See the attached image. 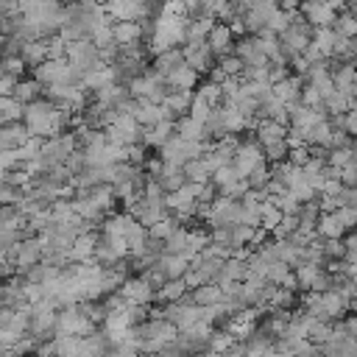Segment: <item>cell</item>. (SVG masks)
<instances>
[{
    "mask_svg": "<svg viewBox=\"0 0 357 357\" xmlns=\"http://www.w3.org/2000/svg\"><path fill=\"white\" fill-rule=\"evenodd\" d=\"M67 123H70V112H61L47 98H39V100L28 103L25 106V114H22V126L36 139H45V137L53 139V137H59Z\"/></svg>",
    "mask_w": 357,
    "mask_h": 357,
    "instance_id": "1",
    "label": "cell"
},
{
    "mask_svg": "<svg viewBox=\"0 0 357 357\" xmlns=\"http://www.w3.org/2000/svg\"><path fill=\"white\" fill-rule=\"evenodd\" d=\"M56 335H70V337H89L95 335V321L78 310V307H64L61 312H56Z\"/></svg>",
    "mask_w": 357,
    "mask_h": 357,
    "instance_id": "2",
    "label": "cell"
},
{
    "mask_svg": "<svg viewBox=\"0 0 357 357\" xmlns=\"http://www.w3.org/2000/svg\"><path fill=\"white\" fill-rule=\"evenodd\" d=\"M33 81L42 86H59V84H75L78 75L73 73L67 59H45L39 67H33Z\"/></svg>",
    "mask_w": 357,
    "mask_h": 357,
    "instance_id": "3",
    "label": "cell"
},
{
    "mask_svg": "<svg viewBox=\"0 0 357 357\" xmlns=\"http://www.w3.org/2000/svg\"><path fill=\"white\" fill-rule=\"evenodd\" d=\"M67 61H70L73 73L78 75V81H81V75H84V73H89V70H95V67H100V64H103V61H100L98 47H95L89 39L70 42V45H67Z\"/></svg>",
    "mask_w": 357,
    "mask_h": 357,
    "instance_id": "4",
    "label": "cell"
},
{
    "mask_svg": "<svg viewBox=\"0 0 357 357\" xmlns=\"http://www.w3.org/2000/svg\"><path fill=\"white\" fill-rule=\"evenodd\" d=\"M75 134H59V137H53V139H47L45 145H42V153H39V159H42V165L50 170V167H59V165H64L73 153H75Z\"/></svg>",
    "mask_w": 357,
    "mask_h": 357,
    "instance_id": "5",
    "label": "cell"
},
{
    "mask_svg": "<svg viewBox=\"0 0 357 357\" xmlns=\"http://www.w3.org/2000/svg\"><path fill=\"white\" fill-rule=\"evenodd\" d=\"M201 315H204V310H201L198 304H192V298H181V301H176V304H167L165 312H162V318H165L170 326H176V332L190 329L192 324L201 321Z\"/></svg>",
    "mask_w": 357,
    "mask_h": 357,
    "instance_id": "6",
    "label": "cell"
},
{
    "mask_svg": "<svg viewBox=\"0 0 357 357\" xmlns=\"http://www.w3.org/2000/svg\"><path fill=\"white\" fill-rule=\"evenodd\" d=\"M259 165H265V156H262V148L257 145V139L240 142L237 151H234V159H231V167L237 170V176L248 178Z\"/></svg>",
    "mask_w": 357,
    "mask_h": 357,
    "instance_id": "7",
    "label": "cell"
},
{
    "mask_svg": "<svg viewBox=\"0 0 357 357\" xmlns=\"http://www.w3.org/2000/svg\"><path fill=\"white\" fill-rule=\"evenodd\" d=\"M340 8V3H304L298 6V17L315 31V28H332L335 25V11Z\"/></svg>",
    "mask_w": 357,
    "mask_h": 357,
    "instance_id": "8",
    "label": "cell"
},
{
    "mask_svg": "<svg viewBox=\"0 0 357 357\" xmlns=\"http://www.w3.org/2000/svg\"><path fill=\"white\" fill-rule=\"evenodd\" d=\"M47 100L53 106H59L61 112H70V109H81L84 106V89L78 84H59V86H47Z\"/></svg>",
    "mask_w": 357,
    "mask_h": 357,
    "instance_id": "9",
    "label": "cell"
},
{
    "mask_svg": "<svg viewBox=\"0 0 357 357\" xmlns=\"http://www.w3.org/2000/svg\"><path fill=\"white\" fill-rule=\"evenodd\" d=\"M11 257H14V265L25 273V271H31L33 265H39L45 259V248H42L39 237H25V240H20V245L14 248Z\"/></svg>",
    "mask_w": 357,
    "mask_h": 357,
    "instance_id": "10",
    "label": "cell"
},
{
    "mask_svg": "<svg viewBox=\"0 0 357 357\" xmlns=\"http://www.w3.org/2000/svg\"><path fill=\"white\" fill-rule=\"evenodd\" d=\"M120 296H123L128 304L148 307V304L156 298V290H153L142 276H134V279H126V282L120 284Z\"/></svg>",
    "mask_w": 357,
    "mask_h": 357,
    "instance_id": "11",
    "label": "cell"
},
{
    "mask_svg": "<svg viewBox=\"0 0 357 357\" xmlns=\"http://www.w3.org/2000/svg\"><path fill=\"white\" fill-rule=\"evenodd\" d=\"M234 33H231V28L226 25V22H215L212 25V31H209V36H206V47H209V53L212 56H218V59H223V56H229L231 53V47H234Z\"/></svg>",
    "mask_w": 357,
    "mask_h": 357,
    "instance_id": "12",
    "label": "cell"
},
{
    "mask_svg": "<svg viewBox=\"0 0 357 357\" xmlns=\"http://www.w3.org/2000/svg\"><path fill=\"white\" fill-rule=\"evenodd\" d=\"M301 89H304V78H298V75H287L284 81H279V84H273V86H271V92H273V100L284 103L287 109L298 103V98H301Z\"/></svg>",
    "mask_w": 357,
    "mask_h": 357,
    "instance_id": "13",
    "label": "cell"
},
{
    "mask_svg": "<svg viewBox=\"0 0 357 357\" xmlns=\"http://www.w3.org/2000/svg\"><path fill=\"white\" fill-rule=\"evenodd\" d=\"M109 84H117V73H114V67H112V64H100V67H95V70L84 73V75H81V81H78V86H81V89H92V92L103 89V86H109Z\"/></svg>",
    "mask_w": 357,
    "mask_h": 357,
    "instance_id": "14",
    "label": "cell"
},
{
    "mask_svg": "<svg viewBox=\"0 0 357 357\" xmlns=\"http://www.w3.org/2000/svg\"><path fill=\"white\" fill-rule=\"evenodd\" d=\"M173 137H176V123L173 120H162V123H156L151 128H142V142L148 148H159L162 151Z\"/></svg>",
    "mask_w": 357,
    "mask_h": 357,
    "instance_id": "15",
    "label": "cell"
},
{
    "mask_svg": "<svg viewBox=\"0 0 357 357\" xmlns=\"http://www.w3.org/2000/svg\"><path fill=\"white\" fill-rule=\"evenodd\" d=\"M181 56H184V64H187L192 73H206V70L212 67V53H209L206 42H201V45H187V47L181 50Z\"/></svg>",
    "mask_w": 357,
    "mask_h": 357,
    "instance_id": "16",
    "label": "cell"
},
{
    "mask_svg": "<svg viewBox=\"0 0 357 357\" xmlns=\"http://www.w3.org/2000/svg\"><path fill=\"white\" fill-rule=\"evenodd\" d=\"M156 271H159L167 282H173V279H184V273L190 271V262H187L184 257H176V254H162V257L156 259Z\"/></svg>",
    "mask_w": 357,
    "mask_h": 357,
    "instance_id": "17",
    "label": "cell"
},
{
    "mask_svg": "<svg viewBox=\"0 0 357 357\" xmlns=\"http://www.w3.org/2000/svg\"><path fill=\"white\" fill-rule=\"evenodd\" d=\"M112 33H114L117 47H134L142 39V22H114Z\"/></svg>",
    "mask_w": 357,
    "mask_h": 357,
    "instance_id": "18",
    "label": "cell"
},
{
    "mask_svg": "<svg viewBox=\"0 0 357 357\" xmlns=\"http://www.w3.org/2000/svg\"><path fill=\"white\" fill-rule=\"evenodd\" d=\"M176 137L184 139V142H206V139H209L204 123H198V120H192V117H187V114L176 120Z\"/></svg>",
    "mask_w": 357,
    "mask_h": 357,
    "instance_id": "19",
    "label": "cell"
},
{
    "mask_svg": "<svg viewBox=\"0 0 357 357\" xmlns=\"http://www.w3.org/2000/svg\"><path fill=\"white\" fill-rule=\"evenodd\" d=\"M307 84L326 100L332 92H335V84H332V73H329V67L326 64H318V67H310V73H307Z\"/></svg>",
    "mask_w": 357,
    "mask_h": 357,
    "instance_id": "20",
    "label": "cell"
},
{
    "mask_svg": "<svg viewBox=\"0 0 357 357\" xmlns=\"http://www.w3.org/2000/svg\"><path fill=\"white\" fill-rule=\"evenodd\" d=\"M159 187H162V192H176V190H181L184 184H187V178H184V170L181 167H173V165H162V170H159V176L153 178Z\"/></svg>",
    "mask_w": 357,
    "mask_h": 357,
    "instance_id": "21",
    "label": "cell"
},
{
    "mask_svg": "<svg viewBox=\"0 0 357 357\" xmlns=\"http://www.w3.org/2000/svg\"><path fill=\"white\" fill-rule=\"evenodd\" d=\"M195 84H198V73H192L187 64H181L176 73L165 78V86H170V92H190Z\"/></svg>",
    "mask_w": 357,
    "mask_h": 357,
    "instance_id": "22",
    "label": "cell"
},
{
    "mask_svg": "<svg viewBox=\"0 0 357 357\" xmlns=\"http://www.w3.org/2000/svg\"><path fill=\"white\" fill-rule=\"evenodd\" d=\"M95 243H98V237L92 231L89 234H78L75 243H73V248H70V254H67V259H73L78 265L89 262V257H95Z\"/></svg>",
    "mask_w": 357,
    "mask_h": 357,
    "instance_id": "23",
    "label": "cell"
},
{
    "mask_svg": "<svg viewBox=\"0 0 357 357\" xmlns=\"http://www.w3.org/2000/svg\"><path fill=\"white\" fill-rule=\"evenodd\" d=\"M192 304H198L201 310H206V307H218V304H223V290L215 284V282H209V284H201L198 290H192Z\"/></svg>",
    "mask_w": 357,
    "mask_h": 357,
    "instance_id": "24",
    "label": "cell"
},
{
    "mask_svg": "<svg viewBox=\"0 0 357 357\" xmlns=\"http://www.w3.org/2000/svg\"><path fill=\"white\" fill-rule=\"evenodd\" d=\"M181 170H184L187 184H209V181H212V167H209V162H206L204 156H201V159L187 162Z\"/></svg>",
    "mask_w": 357,
    "mask_h": 357,
    "instance_id": "25",
    "label": "cell"
},
{
    "mask_svg": "<svg viewBox=\"0 0 357 357\" xmlns=\"http://www.w3.org/2000/svg\"><path fill=\"white\" fill-rule=\"evenodd\" d=\"M20 59L31 67H39L47 59V39H36V42H22L20 45Z\"/></svg>",
    "mask_w": 357,
    "mask_h": 357,
    "instance_id": "26",
    "label": "cell"
},
{
    "mask_svg": "<svg viewBox=\"0 0 357 357\" xmlns=\"http://www.w3.org/2000/svg\"><path fill=\"white\" fill-rule=\"evenodd\" d=\"M181 64H184V56H181V50H178V47H173V50H167V53L156 56V61H153V73H156L159 78H167V75H170V73H176Z\"/></svg>",
    "mask_w": 357,
    "mask_h": 357,
    "instance_id": "27",
    "label": "cell"
},
{
    "mask_svg": "<svg viewBox=\"0 0 357 357\" xmlns=\"http://www.w3.org/2000/svg\"><path fill=\"white\" fill-rule=\"evenodd\" d=\"M215 22H218V20H212V17L187 20V45H201V42H206V36H209V31H212Z\"/></svg>",
    "mask_w": 357,
    "mask_h": 357,
    "instance_id": "28",
    "label": "cell"
},
{
    "mask_svg": "<svg viewBox=\"0 0 357 357\" xmlns=\"http://www.w3.org/2000/svg\"><path fill=\"white\" fill-rule=\"evenodd\" d=\"M190 103H192V92H167L165 100H162V109H165L167 117L173 120L176 114L190 112Z\"/></svg>",
    "mask_w": 357,
    "mask_h": 357,
    "instance_id": "29",
    "label": "cell"
},
{
    "mask_svg": "<svg viewBox=\"0 0 357 357\" xmlns=\"http://www.w3.org/2000/svg\"><path fill=\"white\" fill-rule=\"evenodd\" d=\"M284 134H287V128L279 126V123H271V120H259V123H257V145H259V148L268 145V142L284 139Z\"/></svg>",
    "mask_w": 357,
    "mask_h": 357,
    "instance_id": "30",
    "label": "cell"
},
{
    "mask_svg": "<svg viewBox=\"0 0 357 357\" xmlns=\"http://www.w3.org/2000/svg\"><path fill=\"white\" fill-rule=\"evenodd\" d=\"M332 134H335V128H332V123L324 117L321 123H315L312 126V131L307 134V145L312 148V145H318V148H332Z\"/></svg>",
    "mask_w": 357,
    "mask_h": 357,
    "instance_id": "31",
    "label": "cell"
},
{
    "mask_svg": "<svg viewBox=\"0 0 357 357\" xmlns=\"http://www.w3.org/2000/svg\"><path fill=\"white\" fill-rule=\"evenodd\" d=\"M315 231L324 237V240H340L343 237V223L337 220V215L332 212V215H321L318 218V223H315Z\"/></svg>",
    "mask_w": 357,
    "mask_h": 357,
    "instance_id": "32",
    "label": "cell"
},
{
    "mask_svg": "<svg viewBox=\"0 0 357 357\" xmlns=\"http://www.w3.org/2000/svg\"><path fill=\"white\" fill-rule=\"evenodd\" d=\"M39 89H42V84L39 81H17V86H14V100H20L22 106H28V103H33V100H39Z\"/></svg>",
    "mask_w": 357,
    "mask_h": 357,
    "instance_id": "33",
    "label": "cell"
},
{
    "mask_svg": "<svg viewBox=\"0 0 357 357\" xmlns=\"http://www.w3.org/2000/svg\"><path fill=\"white\" fill-rule=\"evenodd\" d=\"M184 290H187L184 279H173V282H165V284L156 290V298L165 301V304H176V301L184 298Z\"/></svg>",
    "mask_w": 357,
    "mask_h": 357,
    "instance_id": "34",
    "label": "cell"
},
{
    "mask_svg": "<svg viewBox=\"0 0 357 357\" xmlns=\"http://www.w3.org/2000/svg\"><path fill=\"white\" fill-rule=\"evenodd\" d=\"M332 31L337 33V36H343V39H354L357 36V14H351V11H343L340 17H335V25H332Z\"/></svg>",
    "mask_w": 357,
    "mask_h": 357,
    "instance_id": "35",
    "label": "cell"
},
{
    "mask_svg": "<svg viewBox=\"0 0 357 357\" xmlns=\"http://www.w3.org/2000/svg\"><path fill=\"white\" fill-rule=\"evenodd\" d=\"M335 39H337V33L332 31V28H315L312 31V45L321 50V56H332V47H335Z\"/></svg>",
    "mask_w": 357,
    "mask_h": 357,
    "instance_id": "36",
    "label": "cell"
},
{
    "mask_svg": "<svg viewBox=\"0 0 357 357\" xmlns=\"http://www.w3.org/2000/svg\"><path fill=\"white\" fill-rule=\"evenodd\" d=\"M318 273H321V268H318V265H310V262H301V265L296 268V273H293V279H296V284H298L301 290H307V293H310V287H312V282L318 279Z\"/></svg>",
    "mask_w": 357,
    "mask_h": 357,
    "instance_id": "37",
    "label": "cell"
},
{
    "mask_svg": "<svg viewBox=\"0 0 357 357\" xmlns=\"http://www.w3.org/2000/svg\"><path fill=\"white\" fill-rule=\"evenodd\" d=\"M198 100H204L209 109H215V106H220V100H223V95H220V86L215 84V81H206V84H201V89L198 92H192Z\"/></svg>",
    "mask_w": 357,
    "mask_h": 357,
    "instance_id": "38",
    "label": "cell"
},
{
    "mask_svg": "<svg viewBox=\"0 0 357 357\" xmlns=\"http://www.w3.org/2000/svg\"><path fill=\"white\" fill-rule=\"evenodd\" d=\"M287 153H290L287 139H279V142H268V145H262V156H265L268 162H273V165H282Z\"/></svg>",
    "mask_w": 357,
    "mask_h": 357,
    "instance_id": "39",
    "label": "cell"
},
{
    "mask_svg": "<svg viewBox=\"0 0 357 357\" xmlns=\"http://www.w3.org/2000/svg\"><path fill=\"white\" fill-rule=\"evenodd\" d=\"M324 109L326 112H332V117H337V114H346L349 112V95L346 92H332L326 100H324Z\"/></svg>",
    "mask_w": 357,
    "mask_h": 357,
    "instance_id": "40",
    "label": "cell"
},
{
    "mask_svg": "<svg viewBox=\"0 0 357 357\" xmlns=\"http://www.w3.org/2000/svg\"><path fill=\"white\" fill-rule=\"evenodd\" d=\"M126 223H128V215H112V218H106L103 237H123L126 240Z\"/></svg>",
    "mask_w": 357,
    "mask_h": 357,
    "instance_id": "41",
    "label": "cell"
},
{
    "mask_svg": "<svg viewBox=\"0 0 357 357\" xmlns=\"http://www.w3.org/2000/svg\"><path fill=\"white\" fill-rule=\"evenodd\" d=\"M25 215L20 212L17 204H8V206H0V229H20V220Z\"/></svg>",
    "mask_w": 357,
    "mask_h": 357,
    "instance_id": "42",
    "label": "cell"
},
{
    "mask_svg": "<svg viewBox=\"0 0 357 357\" xmlns=\"http://www.w3.org/2000/svg\"><path fill=\"white\" fill-rule=\"evenodd\" d=\"M218 73L223 75V78H240V73H243V61L237 59V56H223L220 61H218Z\"/></svg>",
    "mask_w": 357,
    "mask_h": 357,
    "instance_id": "43",
    "label": "cell"
},
{
    "mask_svg": "<svg viewBox=\"0 0 357 357\" xmlns=\"http://www.w3.org/2000/svg\"><path fill=\"white\" fill-rule=\"evenodd\" d=\"M335 131H343L349 137H357V114L354 112H346V114H337L335 120H329Z\"/></svg>",
    "mask_w": 357,
    "mask_h": 357,
    "instance_id": "44",
    "label": "cell"
},
{
    "mask_svg": "<svg viewBox=\"0 0 357 357\" xmlns=\"http://www.w3.org/2000/svg\"><path fill=\"white\" fill-rule=\"evenodd\" d=\"M351 162H354L351 148H337V151H329V156H326V165L335 167V170H343V167H349Z\"/></svg>",
    "mask_w": 357,
    "mask_h": 357,
    "instance_id": "45",
    "label": "cell"
},
{
    "mask_svg": "<svg viewBox=\"0 0 357 357\" xmlns=\"http://www.w3.org/2000/svg\"><path fill=\"white\" fill-rule=\"evenodd\" d=\"M176 229H178V226H176V220H173V218H162L159 223H153V226L148 229V237H153V240H162V243H165Z\"/></svg>",
    "mask_w": 357,
    "mask_h": 357,
    "instance_id": "46",
    "label": "cell"
},
{
    "mask_svg": "<svg viewBox=\"0 0 357 357\" xmlns=\"http://www.w3.org/2000/svg\"><path fill=\"white\" fill-rule=\"evenodd\" d=\"M0 70H3L6 75H11V78H20L22 70H25V61H22L20 56H8V59L0 61Z\"/></svg>",
    "mask_w": 357,
    "mask_h": 357,
    "instance_id": "47",
    "label": "cell"
},
{
    "mask_svg": "<svg viewBox=\"0 0 357 357\" xmlns=\"http://www.w3.org/2000/svg\"><path fill=\"white\" fill-rule=\"evenodd\" d=\"M209 114H212V109H209L204 100H198V98L192 95V103H190L187 117H192V120H198V123H206V120H209Z\"/></svg>",
    "mask_w": 357,
    "mask_h": 357,
    "instance_id": "48",
    "label": "cell"
},
{
    "mask_svg": "<svg viewBox=\"0 0 357 357\" xmlns=\"http://www.w3.org/2000/svg\"><path fill=\"white\" fill-rule=\"evenodd\" d=\"M321 251H324V259H343V257H346L343 240H324Z\"/></svg>",
    "mask_w": 357,
    "mask_h": 357,
    "instance_id": "49",
    "label": "cell"
},
{
    "mask_svg": "<svg viewBox=\"0 0 357 357\" xmlns=\"http://www.w3.org/2000/svg\"><path fill=\"white\" fill-rule=\"evenodd\" d=\"M335 215H337V220L343 223V229H351V226H357V209H354V206H340Z\"/></svg>",
    "mask_w": 357,
    "mask_h": 357,
    "instance_id": "50",
    "label": "cell"
},
{
    "mask_svg": "<svg viewBox=\"0 0 357 357\" xmlns=\"http://www.w3.org/2000/svg\"><path fill=\"white\" fill-rule=\"evenodd\" d=\"M340 184L343 187H357V162H351L349 167L340 170Z\"/></svg>",
    "mask_w": 357,
    "mask_h": 357,
    "instance_id": "51",
    "label": "cell"
},
{
    "mask_svg": "<svg viewBox=\"0 0 357 357\" xmlns=\"http://www.w3.org/2000/svg\"><path fill=\"white\" fill-rule=\"evenodd\" d=\"M337 148H351V137L343 134V131H335V134H332V148H329V151H337Z\"/></svg>",
    "mask_w": 357,
    "mask_h": 357,
    "instance_id": "52",
    "label": "cell"
},
{
    "mask_svg": "<svg viewBox=\"0 0 357 357\" xmlns=\"http://www.w3.org/2000/svg\"><path fill=\"white\" fill-rule=\"evenodd\" d=\"M351 56H357V36L351 39Z\"/></svg>",
    "mask_w": 357,
    "mask_h": 357,
    "instance_id": "53",
    "label": "cell"
},
{
    "mask_svg": "<svg viewBox=\"0 0 357 357\" xmlns=\"http://www.w3.org/2000/svg\"><path fill=\"white\" fill-rule=\"evenodd\" d=\"M351 153H354V162H357V137H354V142H351Z\"/></svg>",
    "mask_w": 357,
    "mask_h": 357,
    "instance_id": "54",
    "label": "cell"
},
{
    "mask_svg": "<svg viewBox=\"0 0 357 357\" xmlns=\"http://www.w3.org/2000/svg\"><path fill=\"white\" fill-rule=\"evenodd\" d=\"M3 123H6V120H3V114H0V126H3Z\"/></svg>",
    "mask_w": 357,
    "mask_h": 357,
    "instance_id": "55",
    "label": "cell"
},
{
    "mask_svg": "<svg viewBox=\"0 0 357 357\" xmlns=\"http://www.w3.org/2000/svg\"><path fill=\"white\" fill-rule=\"evenodd\" d=\"M151 357H159V354H151Z\"/></svg>",
    "mask_w": 357,
    "mask_h": 357,
    "instance_id": "56",
    "label": "cell"
},
{
    "mask_svg": "<svg viewBox=\"0 0 357 357\" xmlns=\"http://www.w3.org/2000/svg\"><path fill=\"white\" fill-rule=\"evenodd\" d=\"M0 312H3V304H0Z\"/></svg>",
    "mask_w": 357,
    "mask_h": 357,
    "instance_id": "57",
    "label": "cell"
}]
</instances>
